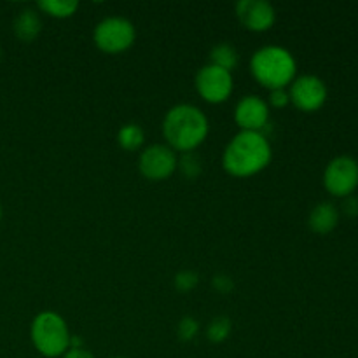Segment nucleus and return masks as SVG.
Instances as JSON below:
<instances>
[{
	"label": "nucleus",
	"mask_w": 358,
	"mask_h": 358,
	"mask_svg": "<svg viewBox=\"0 0 358 358\" xmlns=\"http://www.w3.org/2000/svg\"><path fill=\"white\" fill-rule=\"evenodd\" d=\"M271 159V143L264 133L240 131L227 143L222 156V166L233 177L247 178L266 170Z\"/></svg>",
	"instance_id": "obj_1"
},
{
	"label": "nucleus",
	"mask_w": 358,
	"mask_h": 358,
	"mask_svg": "<svg viewBox=\"0 0 358 358\" xmlns=\"http://www.w3.org/2000/svg\"><path fill=\"white\" fill-rule=\"evenodd\" d=\"M208 131V117L194 105H175L164 115L163 135L168 147L175 152L187 154L196 150L205 142Z\"/></svg>",
	"instance_id": "obj_2"
},
{
	"label": "nucleus",
	"mask_w": 358,
	"mask_h": 358,
	"mask_svg": "<svg viewBox=\"0 0 358 358\" xmlns=\"http://www.w3.org/2000/svg\"><path fill=\"white\" fill-rule=\"evenodd\" d=\"M250 72L266 90H287L296 79L297 63L289 49L280 45H264L252 56Z\"/></svg>",
	"instance_id": "obj_3"
},
{
	"label": "nucleus",
	"mask_w": 358,
	"mask_h": 358,
	"mask_svg": "<svg viewBox=\"0 0 358 358\" xmlns=\"http://www.w3.org/2000/svg\"><path fill=\"white\" fill-rule=\"evenodd\" d=\"M30 338L34 348L45 358H58L70 348L69 325L55 311H42L34 318L30 327Z\"/></svg>",
	"instance_id": "obj_4"
},
{
	"label": "nucleus",
	"mask_w": 358,
	"mask_h": 358,
	"mask_svg": "<svg viewBox=\"0 0 358 358\" xmlns=\"http://www.w3.org/2000/svg\"><path fill=\"white\" fill-rule=\"evenodd\" d=\"M136 30L126 17L110 16L101 20L93 31V42L101 52L119 55L135 44Z\"/></svg>",
	"instance_id": "obj_5"
},
{
	"label": "nucleus",
	"mask_w": 358,
	"mask_h": 358,
	"mask_svg": "<svg viewBox=\"0 0 358 358\" xmlns=\"http://www.w3.org/2000/svg\"><path fill=\"white\" fill-rule=\"evenodd\" d=\"M324 185L329 194L348 198L358 187V163L350 156H338L324 171Z\"/></svg>",
	"instance_id": "obj_6"
},
{
	"label": "nucleus",
	"mask_w": 358,
	"mask_h": 358,
	"mask_svg": "<svg viewBox=\"0 0 358 358\" xmlns=\"http://www.w3.org/2000/svg\"><path fill=\"white\" fill-rule=\"evenodd\" d=\"M233 73L215 65H205L196 73V91L206 103H224L233 93Z\"/></svg>",
	"instance_id": "obj_7"
},
{
	"label": "nucleus",
	"mask_w": 358,
	"mask_h": 358,
	"mask_svg": "<svg viewBox=\"0 0 358 358\" xmlns=\"http://www.w3.org/2000/svg\"><path fill=\"white\" fill-rule=\"evenodd\" d=\"M178 166V157L173 149H170L164 143H154V145L147 147L142 154H140L138 168L140 173L147 178V180L159 182L166 180L175 173Z\"/></svg>",
	"instance_id": "obj_8"
},
{
	"label": "nucleus",
	"mask_w": 358,
	"mask_h": 358,
	"mask_svg": "<svg viewBox=\"0 0 358 358\" xmlns=\"http://www.w3.org/2000/svg\"><path fill=\"white\" fill-rule=\"evenodd\" d=\"M290 103L301 112H317L327 101V86L317 76H301L290 84Z\"/></svg>",
	"instance_id": "obj_9"
},
{
	"label": "nucleus",
	"mask_w": 358,
	"mask_h": 358,
	"mask_svg": "<svg viewBox=\"0 0 358 358\" xmlns=\"http://www.w3.org/2000/svg\"><path fill=\"white\" fill-rule=\"evenodd\" d=\"M234 121L241 131L264 133L269 124V105L257 94H248L238 101L234 108Z\"/></svg>",
	"instance_id": "obj_10"
},
{
	"label": "nucleus",
	"mask_w": 358,
	"mask_h": 358,
	"mask_svg": "<svg viewBox=\"0 0 358 358\" xmlns=\"http://www.w3.org/2000/svg\"><path fill=\"white\" fill-rule=\"evenodd\" d=\"M240 23L250 31H268L276 21V10L266 0H241L236 3Z\"/></svg>",
	"instance_id": "obj_11"
},
{
	"label": "nucleus",
	"mask_w": 358,
	"mask_h": 358,
	"mask_svg": "<svg viewBox=\"0 0 358 358\" xmlns=\"http://www.w3.org/2000/svg\"><path fill=\"white\" fill-rule=\"evenodd\" d=\"M339 222V212L332 203L324 201L318 203L310 213V219H308V224H310V229L317 234H329L331 231L336 229Z\"/></svg>",
	"instance_id": "obj_12"
},
{
	"label": "nucleus",
	"mask_w": 358,
	"mask_h": 358,
	"mask_svg": "<svg viewBox=\"0 0 358 358\" xmlns=\"http://www.w3.org/2000/svg\"><path fill=\"white\" fill-rule=\"evenodd\" d=\"M13 30H14V35H16L21 42H24V44L34 42L42 30V20L41 16H38L37 10L34 9L21 10V13L14 17Z\"/></svg>",
	"instance_id": "obj_13"
},
{
	"label": "nucleus",
	"mask_w": 358,
	"mask_h": 358,
	"mask_svg": "<svg viewBox=\"0 0 358 358\" xmlns=\"http://www.w3.org/2000/svg\"><path fill=\"white\" fill-rule=\"evenodd\" d=\"M37 7L48 16L56 17V20H65V17L76 14V10L79 9V2H76V0H41Z\"/></svg>",
	"instance_id": "obj_14"
},
{
	"label": "nucleus",
	"mask_w": 358,
	"mask_h": 358,
	"mask_svg": "<svg viewBox=\"0 0 358 358\" xmlns=\"http://www.w3.org/2000/svg\"><path fill=\"white\" fill-rule=\"evenodd\" d=\"M210 62L212 65L219 66V69L227 70V72H233L238 66V62H240V56H238V51L231 44H217L215 48L210 52Z\"/></svg>",
	"instance_id": "obj_15"
},
{
	"label": "nucleus",
	"mask_w": 358,
	"mask_h": 358,
	"mask_svg": "<svg viewBox=\"0 0 358 358\" xmlns=\"http://www.w3.org/2000/svg\"><path fill=\"white\" fill-rule=\"evenodd\" d=\"M145 142V133L135 122H129V124H124L117 131V143L121 149L128 150V152H133V150H138L140 147Z\"/></svg>",
	"instance_id": "obj_16"
},
{
	"label": "nucleus",
	"mask_w": 358,
	"mask_h": 358,
	"mask_svg": "<svg viewBox=\"0 0 358 358\" xmlns=\"http://www.w3.org/2000/svg\"><path fill=\"white\" fill-rule=\"evenodd\" d=\"M231 331H233V322L227 317H215L210 322L208 329H206V336L212 343H224L229 338Z\"/></svg>",
	"instance_id": "obj_17"
},
{
	"label": "nucleus",
	"mask_w": 358,
	"mask_h": 358,
	"mask_svg": "<svg viewBox=\"0 0 358 358\" xmlns=\"http://www.w3.org/2000/svg\"><path fill=\"white\" fill-rule=\"evenodd\" d=\"M177 168H180V171L187 178H196L199 175V171H201V163H199V159L196 154L187 152V154H184L180 159H178Z\"/></svg>",
	"instance_id": "obj_18"
},
{
	"label": "nucleus",
	"mask_w": 358,
	"mask_h": 358,
	"mask_svg": "<svg viewBox=\"0 0 358 358\" xmlns=\"http://www.w3.org/2000/svg\"><path fill=\"white\" fill-rule=\"evenodd\" d=\"M177 332L182 341H192L199 334V322L192 317L182 318L177 327Z\"/></svg>",
	"instance_id": "obj_19"
},
{
	"label": "nucleus",
	"mask_w": 358,
	"mask_h": 358,
	"mask_svg": "<svg viewBox=\"0 0 358 358\" xmlns=\"http://www.w3.org/2000/svg\"><path fill=\"white\" fill-rule=\"evenodd\" d=\"M199 283L198 273L194 271H180L175 276V289L180 292H189V290L196 289Z\"/></svg>",
	"instance_id": "obj_20"
},
{
	"label": "nucleus",
	"mask_w": 358,
	"mask_h": 358,
	"mask_svg": "<svg viewBox=\"0 0 358 358\" xmlns=\"http://www.w3.org/2000/svg\"><path fill=\"white\" fill-rule=\"evenodd\" d=\"M289 103H290V96L287 90H275L269 93V103H268L269 107L285 108Z\"/></svg>",
	"instance_id": "obj_21"
},
{
	"label": "nucleus",
	"mask_w": 358,
	"mask_h": 358,
	"mask_svg": "<svg viewBox=\"0 0 358 358\" xmlns=\"http://www.w3.org/2000/svg\"><path fill=\"white\" fill-rule=\"evenodd\" d=\"M233 287H234L233 280H231L227 275H215V276H213V289H215L217 292L227 294V292H231V290H233Z\"/></svg>",
	"instance_id": "obj_22"
},
{
	"label": "nucleus",
	"mask_w": 358,
	"mask_h": 358,
	"mask_svg": "<svg viewBox=\"0 0 358 358\" xmlns=\"http://www.w3.org/2000/svg\"><path fill=\"white\" fill-rule=\"evenodd\" d=\"M343 210L348 217H358V198L357 196H348L345 198V205H343Z\"/></svg>",
	"instance_id": "obj_23"
},
{
	"label": "nucleus",
	"mask_w": 358,
	"mask_h": 358,
	"mask_svg": "<svg viewBox=\"0 0 358 358\" xmlns=\"http://www.w3.org/2000/svg\"><path fill=\"white\" fill-rule=\"evenodd\" d=\"M62 358H94V355L83 346V348H69Z\"/></svg>",
	"instance_id": "obj_24"
},
{
	"label": "nucleus",
	"mask_w": 358,
	"mask_h": 358,
	"mask_svg": "<svg viewBox=\"0 0 358 358\" xmlns=\"http://www.w3.org/2000/svg\"><path fill=\"white\" fill-rule=\"evenodd\" d=\"M0 220H2V205H0Z\"/></svg>",
	"instance_id": "obj_25"
},
{
	"label": "nucleus",
	"mask_w": 358,
	"mask_h": 358,
	"mask_svg": "<svg viewBox=\"0 0 358 358\" xmlns=\"http://www.w3.org/2000/svg\"><path fill=\"white\" fill-rule=\"evenodd\" d=\"M114 358H126V357H114Z\"/></svg>",
	"instance_id": "obj_26"
},
{
	"label": "nucleus",
	"mask_w": 358,
	"mask_h": 358,
	"mask_svg": "<svg viewBox=\"0 0 358 358\" xmlns=\"http://www.w3.org/2000/svg\"><path fill=\"white\" fill-rule=\"evenodd\" d=\"M0 56H2V49H0Z\"/></svg>",
	"instance_id": "obj_27"
}]
</instances>
